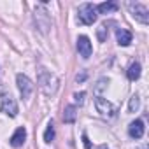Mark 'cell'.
<instances>
[{
	"label": "cell",
	"mask_w": 149,
	"mask_h": 149,
	"mask_svg": "<svg viewBox=\"0 0 149 149\" xmlns=\"http://www.w3.org/2000/svg\"><path fill=\"white\" fill-rule=\"evenodd\" d=\"M54 139V125H53V121H49L47 123V128H46V132H44V142H51Z\"/></svg>",
	"instance_id": "cell-15"
},
{
	"label": "cell",
	"mask_w": 149,
	"mask_h": 149,
	"mask_svg": "<svg viewBox=\"0 0 149 149\" xmlns=\"http://www.w3.org/2000/svg\"><path fill=\"white\" fill-rule=\"evenodd\" d=\"M84 79H86V74H84V72L81 74V76L77 74V77H76V81H77V83H81V81H84Z\"/></svg>",
	"instance_id": "cell-20"
},
{
	"label": "cell",
	"mask_w": 149,
	"mask_h": 149,
	"mask_svg": "<svg viewBox=\"0 0 149 149\" xmlns=\"http://www.w3.org/2000/svg\"><path fill=\"white\" fill-rule=\"evenodd\" d=\"M139 149H147V146H142V147H139Z\"/></svg>",
	"instance_id": "cell-23"
},
{
	"label": "cell",
	"mask_w": 149,
	"mask_h": 149,
	"mask_svg": "<svg viewBox=\"0 0 149 149\" xmlns=\"http://www.w3.org/2000/svg\"><path fill=\"white\" fill-rule=\"evenodd\" d=\"M83 140H84V146H86V149H90V147H91V144H90V140H88V137H86V135H83Z\"/></svg>",
	"instance_id": "cell-21"
},
{
	"label": "cell",
	"mask_w": 149,
	"mask_h": 149,
	"mask_svg": "<svg viewBox=\"0 0 149 149\" xmlns=\"http://www.w3.org/2000/svg\"><path fill=\"white\" fill-rule=\"evenodd\" d=\"M128 11L130 14L142 25H147L149 23V11L144 4H139V2H128Z\"/></svg>",
	"instance_id": "cell-3"
},
{
	"label": "cell",
	"mask_w": 149,
	"mask_h": 149,
	"mask_svg": "<svg viewBox=\"0 0 149 149\" xmlns=\"http://www.w3.org/2000/svg\"><path fill=\"white\" fill-rule=\"evenodd\" d=\"M0 109H2L4 114H7L9 118H16L18 116V104L14 100V97L11 93H4L2 95V104H0Z\"/></svg>",
	"instance_id": "cell-5"
},
{
	"label": "cell",
	"mask_w": 149,
	"mask_h": 149,
	"mask_svg": "<svg viewBox=\"0 0 149 149\" xmlns=\"http://www.w3.org/2000/svg\"><path fill=\"white\" fill-rule=\"evenodd\" d=\"M16 84H18V90L21 93V98H30L32 91H33V83L30 81L28 76H25V74H18L16 76Z\"/></svg>",
	"instance_id": "cell-6"
},
{
	"label": "cell",
	"mask_w": 149,
	"mask_h": 149,
	"mask_svg": "<svg viewBox=\"0 0 149 149\" xmlns=\"http://www.w3.org/2000/svg\"><path fill=\"white\" fill-rule=\"evenodd\" d=\"M33 18H35L37 28H39L42 33H47V32H49V28H51V25H53L49 13H47V11H46V9L40 6V7H37V9H35V14H33Z\"/></svg>",
	"instance_id": "cell-4"
},
{
	"label": "cell",
	"mask_w": 149,
	"mask_h": 149,
	"mask_svg": "<svg viewBox=\"0 0 149 149\" xmlns=\"http://www.w3.org/2000/svg\"><path fill=\"white\" fill-rule=\"evenodd\" d=\"M140 77V63L139 61H133L128 68V79L130 81H137Z\"/></svg>",
	"instance_id": "cell-14"
},
{
	"label": "cell",
	"mask_w": 149,
	"mask_h": 149,
	"mask_svg": "<svg viewBox=\"0 0 149 149\" xmlns=\"http://www.w3.org/2000/svg\"><path fill=\"white\" fill-rule=\"evenodd\" d=\"M107 33H109V28H107V25H102V26L98 28V39L104 42V40H105V37H107Z\"/></svg>",
	"instance_id": "cell-18"
},
{
	"label": "cell",
	"mask_w": 149,
	"mask_h": 149,
	"mask_svg": "<svg viewBox=\"0 0 149 149\" xmlns=\"http://www.w3.org/2000/svg\"><path fill=\"white\" fill-rule=\"evenodd\" d=\"M98 149H109V147H107V146H105V144H102V146H100V147H98Z\"/></svg>",
	"instance_id": "cell-22"
},
{
	"label": "cell",
	"mask_w": 149,
	"mask_h": 149,
	"mask_svg": "<svg viewBox=\"0 0 149 149\" xmlns=\"http://www.w3.org/2000/svg\"><path fill=\"white\" fill-rule=\"evenodd\" d=\"M139 107H140V98H139V95H133V97L130 98L128 111H130V112H137V111H139Z\"/></svg>",
	"instance_id": "cell-16"
},
{
	"label": "cell",
	"mask_w": 149,
	"mask_h": 149,
	"mask_svg": "<svg viewBox=\"0 0 149 149\" xmlns=\"http://www.w3.org/2000/svg\"><path fill=\"white\" fill-rule=\"evenodd\" d=\"M77 118V109L76 105H67L65 111H63V121L65 123H74Z\"/></svg>",
	"instance_id": "cell-13"
},
{
	"label": "cell",
	"mask_w": 149,
	"mask_h": 149,
	"mask_svg": "<svg viewBox=\"0 0 149 149\" xmlns=\"http://www.w3.org/2000/svg\"><path fill=\"white\" fill-rule=\"evenodd\" d=\"M84 97H86L84 91H81V93H74V100H76V104H79V105L84 102Z\"/></svg>",
	"instance_id": "cell-19"
},
{
	"label": "cell",
	"mask_w": 149,
	"mask_h": 149,
	"mask_svg": "<svg viewBox=\"0 0 149 149\" xmlns=\"http://www.w3.org/2000/svg\"><path fill=\"white\" fill-rule=\"evenodd\" d=\"M95 107H97V111H98L104 118H112L114 112H116V107H114L107 98H104V97H97V98H95Z\"/></svg>",
	"instance_id": "cell-7"
},
{
	"label": "cell",
	"mask_w": 149,
	"mask_h": 149,
	"mask_svg": "<svg viewBox=\"0 0 149 149\" xmlns=\"http://www.w3.org/2000/svg\"><path fill=\"white\" fill-rule=\"evenodd\" d=\"M37 83H39V88L42 90V93H44V95H47V97H53V95L58 91V84H60L58 77L54 76L53 72H49L47 68H44V67H40V68H39V74H37Z\"/></svg>",
	"instance_id": "cell-1"
},
{
	"label": "cell",
	"mask_w": 149,
	"mask_h": 149,
	"mask_svg": "<svg viewBox=\"0 0 149 149\" xmlns=\"http://www.w3.org/2000/svg\"><path fill=\"white\" fill-rule=\"evenodd\" d=\"M107 84H109V79H107V77L98 79V83H97V86H95V93H97V97H100V91H102V90H105V88H107Z\"/></svg>",
	"instance_id": "cell-17"
},
{
	"label": "cell",
	"mask_w": 149,
	"mask_h": 149,
	"mask_svg": "<svg viewBox=\"0 0 149 149\" xmlns=\"http://www.w3.org/2000/svg\"><path fill=\"white\" fill-rule=\"evenodd\" d=\"M25 140H26V130H25V126H19V128L13 133L9 144H11L13 147H21V146L25 144Z\"/></svg>",
	"instance_id": "cell-10"
},
{
	"label": "cell",
	"mask_w": 149,
	"mask_h": 149,
	"mask_svg": "<svg viewBox=\"0 0 149 149\" xmlns=\"http://www.w3.org/2000/svg\"><path fill=\"white\" fill-rule=\"evenodd\" d=\"M77 51H79V54H81L83 58H90V56H91L93 47H91V42H90V39H88L86 35L77 37Z\"/></svg>",
	"instance_id": "cell-8"
},
{
	"label": "cell",
	"mask_w": 149,
	"mask_h": 149,
	"mask_svg": "<svg viewBox=\"0 0 149 149\" xmlns=\"http://www.w3.org/2000/svg\"><path fill=\"white\" fill-rule=\"evenodd\" d=\"M77 19L83 25H93L97 21V7L93 4H90V2L81 4L79 11H77Z\"/></svg>",
	"instance_id": "cell-2"
},
{
	"label": "cell",
	"mask_w": 149,
	"mask_h": 149,
	"mask_svg": "<svg viewBox=\"0 0 149 149\" xmlns=\"http://www.w3.org/2000/svg\"><path fill=\"white\" fill-rule=\"evenodd\" d=\"M119 9V6H118V2H102V4H98L97 6V13H100V14H111V13H116Z\"/></svg>",
	"instance_id": "cell-12"
},
{
	"label": "cell",
	"mask_w": 149,
	"mask_h": 149,
	"mask_svg": "<svg viewBox=\"0 0 149 149\" xmlns=\"http://www.w3.org/2000/svg\"><path fill=\"white\" fill-rule=\"evenodd\" d=\"M116 39H118V44H119V46L126 47V46H130V42H132V32H128V30H125V28H118V30H116Z\"/></svg>",
	"instance_id": "cell-11"
},
{
	"label": "cell",
	"mask_w": 149,
	"mask_h": 149,
	"mask_svg": "<svg viewBox=\"0 0 149 149\" xmlns=\"http://www.w3.org/2000/svg\"><path fill=\"white\" fill-rule=\"evenodd\" d=\"M144 121L142 119H135V121H132L130 123V126H128V135L132 137V139H142L144 137Z\"/></svg>",
	"instance_id": "cell-9"
}]
</instances>
